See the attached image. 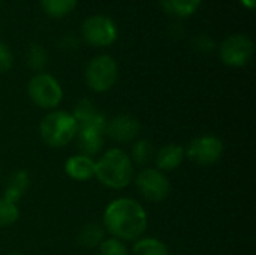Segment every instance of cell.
Here are the masks:
<instances>
[{
    "label": "cell",
    "instance_id": "cell-1",
    "mask_svg": "<svg viewBox=\"0 0 256 255\" xmlns=\"http://www.w3.org/2000/svg\"><path fill=\"white\" fill-rule=\"evenodd\" d=\"M148 225L146 209L134 198L112 200L104 212V230L122 242H135L142 237Z\"/></svg>",
    "mask_w": 256,
    "mask_h": 255
},
{
    "label": "cell",
    "instance_id": "cell-2",
    "mask_svg": "<svg viewBox=\"0 0 256 255\" xmlns=\"http://www.w3.org/2000/svg\"><path fill=\"white\" fill-rule=\"evenodd\" d=\"M94 177L106 188L120 191L128 188L135 177V165L130 156L118 149H108L96 161Z\"/></svg>",
    "mask_w": 256,
    "mask_h": 255
},
{
    "label": "cell",
    "instance_id": "cell-3",
    "mask_svg": "<svg viewBox=\"0 0 256 255\" xmlns=\"http://www.w3.org/2000/svg\"><path fill=\"white\" fill-rule=\"evenodd\" d=\"M78 132V123L72 113L64 110L48 111L39 123V135L42 141L52 147L60 149L72 143Z\"/></svg>",
    "mask_w": 256,
    "mask_h": 255
},
{
    "label": "cell",
    "instance_id": "cell-4",
    "mask_svg": "<svg viewBox=\"0 0 256 255\" xmlns=\"http://www.w3.org/2000/svg\"><path fill=\"white\" fill-rule=\"evenodd\" d=\"M27 93L32 102L42 110H56L63 101L62 84L54 75L46 72H38L30 78Z\"/></svg>",
    "mask_w": 256,
    "mask_h": 255
},
{
    "label": "cell",
    "instance_id": "cell-5",
    "mask_svg": "<svg viewBox=\"0 0 256 255\" xmlns=\"http://www.w3.org/2000/svg\"><path fill=\"white\" fill-rule=\"evenodd\" d=\"M86 83L96 93L111 90L118 80V65L110 54L94 56L86 66Z\"/></svg>",
    "mask_w": 256,
    "mask_h": 255
},
{
    "label": "cell",
    "instance_id": "cell-6",
    "mask_svg": "<svg viewBox=\"0 0 256 255\" xmlns=\"http://www.w3.org/2000/svg\"><path fill=\"white\" fill-rule=\"evenodd\" d=\"M81 36L92 47L105 48L112 45L118 38V29L114 20L104 14L87 17L81 24Z\"/></svg>",
    "mask_w": 256,
    "mask_h": 255
},
{
    "label": "cell",
    "instance_id": "cell-7",
    "mask_svg": "<svg viewBox=\"0 0 256 255\" xmlns=\"http://www.w3.org/2000/svg\"><path fill=\"white\" fill-rule=\"evenodd\" d=\"M134 182L140 195L150 203H160L171 192V182L168 176L158 168L144 167L134 177Z\"/></svg>",
    "mask_w": 256,
    "mask_h": 255
},
{
    "label": "cell",
    "instance_id": "cell-8",
    "mask_svg": "<svg viewBox=\"0 0 256 255\" xmlns=\"http://www.w3.org/2000/svg\"><path fill=\"white\" fill-rule=\"evenodd\" d=\"M255 51V44L250 36L244 33H234L226 36L219 45L220 60L231 68H242L249 63Z\"/></svg>",
    "mask_w": 256,
    "mask_h": 255
},
{
    "label": "cell",
    "instance_id": "cell-9",
    "mask_svg": "<svg viewBox=\"0 0 256 255\" xmlns=\"http://www.w3.org/2000/svg\"><path fill=\"white\" fill-rule=\"evenodd\" d=\"M186 158L200 165H213L224 155V141L212 134L194 138L184 149Z\"/></svg>",
    "mask_w": 256,
    "mask_h": 255
},
{
    "label": "cell",
    "instance_id": "cell-10",
    "mask_svg": "<svg viewBox=\"0 0 256 255\" xmlns=\"http://www.w3.org/2000/svg\"><path fill=\"white\" fill-rule=\"evenodd\" d=\"M105 123H106V117L93 123H86L78 126L75 141L81 155L94 158L100 153L105 138Z\"/></svg>",
    "mask_w": 256,
    "mask_h": 255
},
{
    "label": "cell",
    "instance_id": "cell-11",
    "mask_svg": "<svg viewBox=\"0 0 256 255\" xmlns=\"http://www.w3.org/2000/svg\"><path fill=\"white\" fill-rule=\"evenodd\" d=\"M140 131L141 125L138 119L130 114H117L111 119H106L105 123V137L120 144L135 141L140 135Z\"/></svg>",
    "mask_w": 256,
    "mask_h": 255
},
{
    "label": "cell",
    "instance_id": "cell-12",
    "mask_svg": "<svg viewBox=\"0 0 256 255\" xmlns=\"http://www.w3.org/2000/svg\"><path fill=\"white\" fill-rule=\"evenodd\" d=\"M184 158H186L184 147L176 143L162 146L158 152H154V156H153L156 168L160 170L162 173L177 170L183 164Z\"/></svg>",
    "mask_w": 256,
    "mask_h": 255
},
{
    "label": "cell",
    "instance_id": "cell-13",
    "mask_svg": "<svg viewBox=\"0 0 256 255\" xmlns=\"http://www.w3.org/2000/svg\"><path fill=\"white\" fill-rule=\"evenodd\" d=\"M96 161L86 155H72L64 162V173L76 182H86L94 177Z\"/></svg>",
    "mask_w": 256,
    "mask_h": 255
},
{
    "label": "cell",
    "instance_id": "cell-14",
    "mask_svg": "<svg viewBox=\"0 0 256 255\" xmlns=\"http://www.w3.org/2000/svg\"><path fill=\"white\" fill-rule=\"evenodd\" d=\"M30 185V176L26 170H18L15 173H12L6 182L4 186V198L12 201V203H18L22 195L27 192Z\"/></svg>",
    "mask_w": 256,
    "mask_h": 255
},
{
    "label": "cell",
    "instance_id": "cell-15",
    "mask_svg": "<svg viewBox=\"0 0 256 255\" xmlns=\"http://www.w3.org/2000/svg\"><path fill=\"white\" fill-rule=\"evenodd\" d=\"M202 0H159L162 9L177 18H186L194 15L200 6H201Z\"/></svg>",
    "mask_w": 256,
    "mask_h": 255
},
{
    "label": "cell",
    "instance_id": "cell-16",
    "mask_svg": "<svg viewBox=\"0 0 256 255\" xmlns=\"http://www.w3.org/2000/svg\"><path fill=\"white\" fill-rule=\"evenodd\" d=\"M104 239H105V230L102 225H99L96 222H88V224L82 225L76 236L78 243L87 249L98 248Z\"/></svg>",
    "mask_w": 256,
    "mask_h": 255
},
{
    "label": "cell",
    "instance_id": "cell-17",
    "mask_svg": "<svg viewBox=\"0 0 256 255\" xmlns=\"http://www.w3.org/2000/svg\"><path fill=\"white\" fill-rule=\"evenodd\" d=\"M72 116L76 120L78 126L80 125H86V123H93V122H98V120L105 119V116L87 98H84V99H81V101L76 102V105H75V108L72 111Z\"/></svg>",
    "mask_w": 256,
    "mask_h": 255
},
{
    "label": "cell",
    "instance_id": "cell-18",
    "mask_svg": "<svg viewBox=\"0 0 256 255\" xmlns=\"http://www.w3.org/2000/svg\"><path fill=\"white\" fill-rule=\"evenodd\" d=\"M134 255H170L168 246L158 237H140L135 240Z\"/></svg>",
    "mask_w": 256,
    "mask_h": 255
},
{
    "label": "cell",
    "instance_id": "cell-19",
    "mask_svg": "<svg viewBox=\"0 0 256 255\" xmlns=\"http://www.w3.org/2000/svg\"><path fill=\"white\" fill-rule=\"evenodd\" d=\"M78 5V0H40L44 12L51 18H62L69 15Z\"/></svg>",
    "mask_w": 256,
    "mask_h": 255
},
{
    "label": "cell",
    "instance_id": "cell-20",
    "mask_svg": "<svg viewBox=\"0 0 256 255\" xmlns=\"http://www.w3.org/2000/svg\"><path fill=\"white\" fill-rule=\"evenodd\" d=\"M129 156H130L134 165L135 164H138V165L148 164L153 159V156H154V150H153L152 143L147 141V140H136V141H134L132 150H130Z\"/></svg>",
    "mask_w": 256,
    "mask_h": 255
},
{
    "label": "cell",
    "instance_id": "cell-21",
    "mask_svg": "<svg viewBox=\"0 0 256 255\" xmlns=\"http://www.w3.org/2000/svg\"><path fill=\"white\" fill-rule=\"evenodd\" d=\"M26 60H27L28 68H32L33 71L42 72V69L46 66V62H48V53L40 44L33 42L27 50Z\"/></svg>",
    "mask_w": 256,
    "mask_h": 255
},
{
    "label": "cell",
    "instance_id": "cell-22",
    "mask_svg": "<svg viewBox=\"0 0 256 255\" xmlns=\"http://www.w3.org/2000/svg\"><path fill=\"white\" fill-rule=\"evenodd\" d=\"M20 218V209L16 203L6 200L4 197L0 198V228H6L14 225Z\"/></svg>",
    "mask_w": 256,
    "mask_h": 255
},
{
    "label": "cell",
    "instance_id": "cell-23",
    "mask_svg": "<svg viewBox=\"0 0 256 255\" xmlns=\"http://www.w3.org/2000/svg\"><path fill=\"white\" fill-rule=\"evenodd\" d=\"M98 249H99V255H129L126 243L116 237L104 239L102 243L98 246Z\"/></svg>",
    "mask_w": 256,
    "mask_h": 255
},
{
    "label": "cell",
    "instance_id": "cell-24",
    "mask_svg": "<svg viewBox=\"0 0 256 255\" xmlns=\"http://www.w3.org/2000/svg\"><path fill=\"white\" fill-rule=\"evenodd\" d=\"M192 47L200 53H212L216 48V42L212 36L206 33H200L192 39Z\"/></svg>",
    "mask_w": 256,
    "mask_h": 255
},
{
    "label": "cell",
    "instance_id": "cell-25",
    "mask_svg": "<svg viewBox=\"0 0 256 255\" xmlns=\"http://www.w3.org/2000/svg\"><path fill=\"white\" fill-rule=\"evenodd\" d=\"M14 65V54L10 51V48L0 41V74L8 72Z\"/></svg>",
    "mask_w": 256,
    "mask_h": 255
},
{
    "label": "cell",
    "instance_id": "cell-26",
    "mask_svg": "<svg viewBox=\"0 0 256 255\" xmlns=\"http://www.w3.org/2000/svg\"><path fill=\"white\" fill-rule=\"evenodd\" d=\"M242 5L248 9H254L255 8V0H240Z\"/></svg>",
    "mask_w": 256,
    "mask_h": 255
},
{
    "label": "cell",
    "instance_id": "cell-27",
    "mask_svg": "<svg viewBox=\"0 0 256 255\" xmlns=\"http://www.w3.org/2000/svg\"><path fill=\"white\" fill-rule=\"evenodd\" d=\"M8 255H24L22 252H20V251H14V252H9Z\"/></svg>",
    "mask_w": 256,
    "mask_h": 255
},
{
    "label": "cell",
    "instance_id": "cell-28",
    "mask_svg": "<svg viewBox=\"0 0 256 255\" xmlns=\"http://www.w3.org/2000/svg\"><path fill=\"white\" fill-rule=\"evenodd\" d=\"M0 3H2V0H0Z\"/></svg>",
    "mask_w": 256,
    "mask_h": 255
}]
</instances>
